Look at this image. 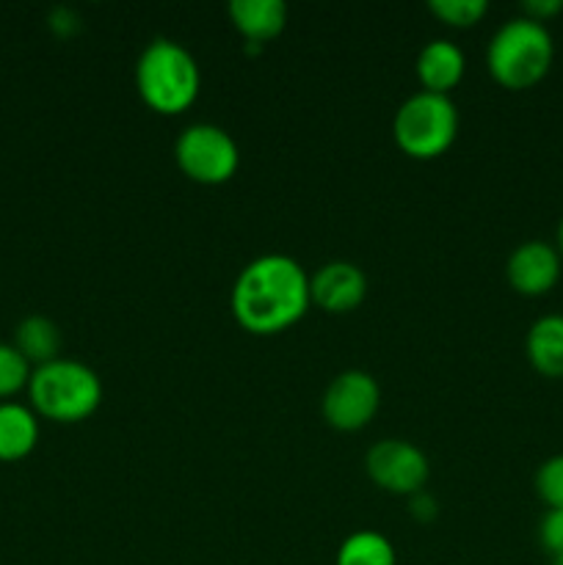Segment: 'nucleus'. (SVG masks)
Listing matches in <instances>:
<instances>
[{"mask_svg": "<svg viewBox=\"0 0 563 565\" xmlns=\"http://www.w3.org/2000/svg\"><path fill=\"white\" fill-rule=\"evenodd\" d=\"M230 303L246 331L259 337L279 334L307 315L312 303L309 276L287 254H263L237 274Z\"/></svg>", "mask_w": 563, "mask_h": 565, "instance_id": "obj_1", "label": "nucleus"}, {"mask_svg": "<svg viewBox=\"0 0 563 565\" xmlns=\"http://www.w3.org/2000/svg\"><path fill=\"white\" fill-rule=\"evenodd\" d=\"M136 88L144 103L158 114H182L202 88V72L191 50L174 39H152L136 64Z\"/></svg>", "mask_w": 563, "mask_h": 565, "instance_id": "obj_2", "label": "nucleus"}, {"mask_svg": "<svg viewBox=\"0 0 563 565\" xmlns=\"http://www.w3.org/2000/svg\"><path fill=\"white\" fill-rule=\"evenodd\" d=\"M552 58H555L552 33L546 31L544 22L530 17H513L497 28L486 50L491 77L511 92H522L544 81Z\"/></svg>", "mask_w": 563, "mask_h": 565, "instance_id": "obj_3", "label": "nucleus"}, {"mask_svg": "<svg viewBox=\"0 0 563 565\" xmlns=\"http://www.w3.org/2000/svg\"><path fill=\"white\" fill-rule=\"evenodd\" d=\"M33 412L53 423H83L103 403V381L88 364L75 359H53L33 367L28 381Z\"/></svg>", "mask_w": 563, "mask_h": 565, "instance_id": "obj_4", "label": "nucleus"}, {"mask_svg": "<svg viewBox=\"0 0 563 565\" xmlns=\"http://www.w3.org/2000/svg\"><path fill=\"white\" fill-rule=\"evenodd\" d=\"M397 147L417 160H434L453 147L458 136V110L447 94L417 92L403 99L392 119Z\"/></svg>", "mask_w": 563, "mask_h": 565, "instance_id": "obj_5", "label": "nucleus"}, {"mask_svg": "<svg viewBox=\"0 0 563 565\" xmlns=\"http://www.w3.org/2000/svg\"><path fill=\"white\" fill-rule=\"evenodd\" d=\"M174 160L188 180L202 182V185H221L235 177L241 166V149L224 127L196 121L177 136Z\"/></svg>", "mask_w": 563, "mask_h": 565, "instance_id": "obj_6", "label": "nucleus"}, {"mask_svg": "<svg viewBox=\"0 0 563 565\" xmlns=\"http://www.w3.org/2000/svg\"><path fill=\"white\" fill-rule=\"evenodd\" d=\"M381 406L379 381L364 370H346L323 392L320 412L334 430H362L373 423Z\"/></svg>", "mask_w": 563, "mask_h": 565, "instance_id": "obj_7", "label": "nucleus"}, {"mask_svg": "<svg viewBox=\"0 0 563 565\" xmlns=\"http://www.w3.org/2000/svg\"><path fill=\"white\" fill-rule=\"evenodd\" d=\"M364 469L379 489L401 497L419 494L431 475L425 452L406 439L375 441L364 456Z\"/></svg>", "mask_w": 563, "mask_h": 565, "instance_id": "obj_8", "label": "nucleus"}, {"mask_svg": "<svg viewBox=\"0 0 563 565\" xmlns=\"http://www.w3.org/2000/svg\"><path fill=\"white\" fill-rule=\"evenodd\" d=\"M563 257L546 241H524L511 252L506 263L508 285L519 296H546L561 279Z\"/></svg>", "mask_w": 563, "mask_h": 565, "instance_id": "obj_9", "label": "nucleus"}, {"mask_svg": "<svg viewBox=\"0 0 563 565\" xmlns=\"http://www.w3.org/2000/svg\"><path fill=\"white\" fill-rule=\"evenodd\" d=\"M368 296V276L359 265L334 259L309 276V298L331 315L353 312Z\"/></svg>", "mask_w": 563, "mask_h": 565, "instance_id": "obj_10", "label": "nucleus"}, {"mask_svg": "<svg viewBox=\"0 0 563 565\" xmlns=\"http://www.w3.org/2000/svg\"><path fill=\"white\" fill-rule=\"evenodd\" d=\"M414 70H417L419 83H423V92L450 94L461 83L467 58H464L461 47L450 39H431L417 53Z\"/></svg>", "mask_w": 563, "mask_h": 565, "instance_id": "obj_11", "label": "nucleus"}, {"mask_svg": "<svg viewBox=\"0 0 563 565\" xmlns=\"http://www.w3.org/2000/svg\"><path fill=\"white\" fill-rule=\"evenodd\" d=\"M230 20L248 44H263L285 31L287 6L282 0H232Z\"/></svg>", "mask_w": 563, "mask_h": 565, "instance_id": "obj_12", "label": "nucleus"}, {"mask_svg": "<svg viewBox=\"0 0 563 565\" xmlns=\"http://www.w3.org/2000/svg\"><path fill=\"white\" fill-rule=\"evenodd\" d=\"M524 353L535 373L544 379H563V315H544L524 337Z\"/></svg>", "mask_w": 563, "mask_h": 565, "instance_id": "obj_13", "label": "nucleus"}, {"mask_svg": "<svg viewBox=\"0 0 563 565\" xmlns=\"http://www.w3.org/2000/svg\"><path fill=\"white\" fill-rule=\"evenodd\" d=\"M39 441V419L33 408L14 401H0V461H20L31 456Z\"/></svg>", "mask_w": 563, "mask_h": 565, "instance_id": "obj_14", "label": "nucleus"}, {"mask_svg": "<svg viewBox=\"0 0 563 565\" xmlns=\"http://www.w3.org/2000/svg\"><path fill=\"white\" fill-rule=\"evenodd\" d=\"M14 348L28 359V364H42L61 359V329L44 315H28L14 329Z\"/></svg>", "mask_w": 563, "mask_h": 565, "instance_id": "obj_15", "label": "nucleus"}, {"mask_svg": "<svg viewBox=\"0 0 563 565\" xmlns=\"http://www.w3.org/2000/svg\"><path fill=\"white\" fill-rule=\"evenodd\" d=\"M334 565H397L395 546L375 530H357L337 550Z\"/></svg>", "mask_w": 563, "mask_h": 565, "instance_id": "obj_16", "label": "nucleus"}, {"mask_svg": "<svg viewBox=\"0 0 563 565\" xmlns=\"http://www.w3.org/2000/svg\"><path fill=\"white\" fill-rule=\"evenodd\" d=\"M33 367L14 348V342H0V401L17 395L31 381Z\"/></svg>", "mask_w": 563, "mask_h": 565, "instance_id": "obj_17", "label": "nucleus"}, {"mask_svg": "<svg viewBox=\"0 0 563 565\" xmlns=\"http://www.w3.org/2000/svg\"><path fill=\"white\" fill-rule=\"evenodd\" d=\"M428 9L439 17L445 25L469 28L478 20H484L489 3L486 0H431Z\"/></svg>", "mask_w": 563, "mask_h": 565, "instance_id": "obj_18", "label": "nucleus"}, {"mask_svg": "<svg viewBox=\"0 0 563 565\" xmlns=\"http://www.w3.org/2000/svg\"><path fill=\"white\" fill-rule=\"evenodd\" d=\"M535 494L546 508H563V452L546 458L535 472Z\"/></svg>", "mask_w": 563, "mask_h": 565, "instance_id": "obj_19", "label": "nucleus"}, {"mask_svg": "<svg viewBox=\"0 0 563 565\" xmlns=\"http://www.w3.org/2000/svg\"><path fill=\"white\" fill-rule=\"evenodd\" d=\"M539 544L550 552V557L563 552V508H550L544 513L539 522Z\"/></svg>", "mask_w": 563, "mask_h": 565, "instance_id": "obj_20", "label": "nucleus"}, {"mask_svg": "<svg viewBox=\"0 0 563 565\" xmlns=\"http://www.w3.org/2000/svg\"><path fill=\"white\" fill-rule=\"evenodd\" d=\"M522 9L524 17H530V20L546 22L552 14H557V11L563 9V0H528Z\"/></svg>", "mask_w": 563, "mask_h": 565, "instance_id": "obj_21", "label": "nucleus"}, {"mask_svg": "<svg viewBox=\"0 0 563 565\" xmlns=\"http://www.w3.org/2000/svg\"><path fill=\"white\" fill-rule=\"evenodd\" d=\"M412 516H419V519H434L436 516V502L431 500L428 494H414L412 497Z\"/></svg>", "mask_w": 563, "mask_h": 565, "instance_id": "obj_22", "label": "nucleus"}, {"mask_svg": "<svg viewBox=\"0 0 563 565\" xmlns=\"http://www.w3.org/2000/svg\"><path fill=\"white\" fill-rule=\"evenodd\" d=\"M557 254H561L563 257V215H561V221H557Z\"/></svg>", "mask_w": 563, "mask_h": 565, "instance_id": "obj_23", "label": "nucleus"}, {"mask_svg": "<svg viewBox=\"0 0 563 565\" xmlns=\"http://www.w3.org/2000/svg\"><path fill=\"white\" fill-rule=\"evenodd\" d=\"M550 565H563V552H557V555H552V563Z\"/></svg>", "mask_w": 563, "mask_h": 565, "instance_id": "obj_24", "label": "nucleus"}]
</instances>
